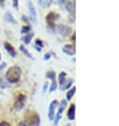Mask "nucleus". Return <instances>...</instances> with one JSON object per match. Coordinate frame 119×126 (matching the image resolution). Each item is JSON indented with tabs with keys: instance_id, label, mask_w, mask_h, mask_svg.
<instances>
[{
	"instance_id": "1",
	"label": "nucleus",
	"mask_w": 119,
	"mask_h": 126,
	"mask_svg": "<svg viewBox=\"0 0 119 126\" xmlns=\"http://www.w3.org/2000/svg\"><path fill=\"white\" fill-rule=\"evenodd\" d=\"M21 73H22V71L18 66H12L11 68H9L5 73V78H6L8 83H10V84L18 83L20 78H21Z\"/></svg>"
},
{
	"instance_id": "2",
	"label": "nucleus",
	"mask_w": 119,
	"mask_h": 126,
	"mask_svg": "<svg viewBox=\"0 0 119 126\" xmlns=\"http://www.w3.org/2000/svg\"><path fill=\"white\" fill-rule=\"evenodd\" d=\"M24 119H25L24 123L27 126H39L40 125V118L38 115V113L35 112V111H32V110L27 111Z\"/></svg>"
},
{
	"instance_id": "3",
	"label": "nucleus",
	"mask_w": 119,
	"mask_h": 126,
	"mask_svg": "<svg viewBox=\"0 0 119 126\" xmlns=\"http://www.w3.org/2000/svg\"><path fill=\"white\" fill-rule=\"evenodd\" d=\"M25 102H26V94L23 93V92L18 93L16 96L15 103H14V108H15L17 111H20L24 107Z\"/></svg>"
},
{
	"instance_id": "4",
	"label": "nucleus",
	"mask_w": 119,
	"mask_h": 126,
	"mask_svg": "<svg viewBox=\"0 0 119 126\" xmlns=\"http://www.w3.org/2000/svg\"><path fill=\"white\" fill-rule=\"evenodd\" d=\"M57 32L61 37H68L72 33V28L66 27L64 24H59L57 26Z\"/></svg>"
},
{
	"instance_id": "5",
	"label": "nucleus",
	"mask_w": 119,
	"mask_h": 126,
	"mask_svg": "<svg viewBox=\"0 0 119 126\" xmlns=\"http://www.w3.org/2000/svg\"><path fill=\"white\" fill-rule=\"evenodd\" d=\"M65 106H66V100H63L61 102L60 104V106H59V109H58V112L56 113L55 115V118H54V125L55 126H57L58 123H59V121H60V119H61V115H62V112H63V110L65 109Z\"/></svg>"
},
{
	"instance_id": "6",
	"label": "nucleus",
	"mask_w": 119,
	"mask_h": 126,
	"mask_svg": "<svg viewBox=\"0 0 119 126\" xmlns=\"http://www.w3.org/2000/svg\"><path fill=\"white\" fill-rule=\"evenodd\" d=\"M58 106V101L57 100H54L52 101L51 104H50V107H48V120L53 121L54 118H55V110Z\"/></svg>"
},
{
	"instance_id": "7",
	"label": "nucleus",
	"mask_w": 119,
	"mask_h": 126,
	"mask_svg": "<svg viewBox=\"0 0 119 126\" xmlns=\"http://www.w3.org/2000/svg\"><path fill=\"white\" fill-rule=\"evenodd\" d=\"M27 8H29L30 15H31V21H33V23H37V12L34 4L31 1L27 2Z\"/></svg>"
},
{
	"instance_id": "8",
	"label": "nucleus",
	"mask_w": 119,
	"mask_h": 126,
	"mask_svg": "<svg viewBox=\"0 0 119 126\" xmlns=\"http://www.w3.org/2000/svg\"><path fill=\"white\" fill-rule=\"evenodd\" d=\"M58 17H59V15H57V13H55V12L48 13L47 15V22H48V24L51 28H54L55 27V21H56V19H57Z\"/></svg>"
},
{
	"instance_id": "9",
	"label": "nucleus",
	"mask_w": 119,
	"mask_h": 126,
	"mask_svg": "<svg viewBox=\"0 0 119 126\" xmlns=\"http://www.w3.org/2000/svg\"><path fill=\"white\" fill-rule=\"evenodd\" d=\"M62 51H63L65 54L71 55V56H72V55L75 54V45L74 44L65 45V46H63V48H62Z\"/></svg>"
},
{
	"instance_id": "10",
	"label": "nucleus",
	"mask_w": 119,
	"mask_h": 126,
	"mask_svg": "<svg viewBox=\"0 0 119 126\" xmlns=\"http://www.w3.org/2000/svg\"><path fill=\"white\" fill-rule=\"evenodd\" d=\"M75 104H71V106L69 107V110H68V113H66V115H68V119L70 121H74L75 120Z\"/></svg>"
},
{
	"instance_id": "11",
	"label": "nucleus",
	"mask_w": 119,
	"mask_h": 126,
	"mask_svg": "<svg viewBox=\"0 0 119 126\" xmlns=\"http://www.w3.org/2000/svg\"><path fill=\"white\" fill-rule=\"evenodd\" d=\"M4 48H5V50L8 51V53L11 55L12 57H16V51H15V49H14V47L12 46L11 44L4 43Z\"/></svg>"
},
{
	"instance_id": "12",
	"label": "nucleus",
	"mask_w": 119,
	"mask_h": 126,
	"mask_svg": "<svg viewBox=\"0 0 119 126\" xmlns=\"http://www.w3.org/2000/svg\"><path fill=\"white\" fill-rule=\"evenodd\" d=\"M65 8L66 10L70 12V13H74V10H75V2L74 1H66L65 3Z\"/></svg>"
},
{
	"instance_id": "13",
	"label": "nucleus",
	"mask_w": 119,
	"mask_h": 126,
	"mask_svg": "<svg viewBox=\"0 0 119 126\" xmlns=\"http://www.w3.org/2000/svg\"><path fill=\"white\" fill-rule=\"evenodd\" d=\"M4 19H5L8 22L16 23V20L14 19V16L12 15V13H11V12H6V13H5V15H4Z\"/></svg>"
},
{
	"instance_id": "14",
	"label": "nucleus",
	"mask_w": 119,
	"mask_h": 126,
	"mask_svg": "<svg viewBox=\"0 0 119 126\" xmlns=\"http://www.w3.org/2000/svg\"><path fill=\"white\" fill-rule=\"evenodd\" d=\"M75 92H76V87L75 86H73L71 89L69 90L68 92H66V100L68 101H70V100H72V97L74 96V94H75Z\"/></svg>"
},
{
	"instance_id": "15",
	"label": "nucleus",
	"mask_w": 119,
	"mask_h": 126,
	"mask_svg": "<svg viewBox=\"0 0 119 126\" xmlns=\"http://www.w3.org/2000/svg\"><path fill=\"white\" fill-rule=\"evenodd\" d=\"M66 79V73L65 72H60L58 75V82H59V85H62V84L64 83V80Z\"/></svg>"
},
{
	"instance_id": "16",
	"label": "nucleus",
	"mask_w": 119,
	"mask_h": 126,
	"mask_svg": "<svg viewBox=\"0 0 119 126\" xmlns=\"http://www.w3.org/2000/svg\"><path fill=\"white\" fill-rule=\"evenodd\" d=\"M20 50H21V52H22V53H23L24 55H25L26 57H29V58H33V55L30 53L29 50H27V49H26L25 47H24L23 45H21V46H20Z\"/></svg>"
},
{
	"instance_id": "17",
	"label": "nucleus",
	"mask_w": 119,
	"mask_h": 126,
	"mask_svg": "<svg viewBox=\"0 0 119 126\" xmlns=\"http://www.w3.org/2000/svg\"><path fill=\"white\" fill-rule=\"evenodd\" d=\"M56 89H57V82H56V79H52V84L50 85L48 91H50V93H51V92H54Z\"/></svg>"
},
{
	"instance_id": "18",
	"label": "nucleus",
	"mask_w": 119,
	"mask_h": 126,
	"mask_svg": "<svg viewBox=\"0 0 119 126\" xmlns=\"http://www.w3.org/2000/svg\"><path fill=\"white\" fill-rule=\"evenodd\" d=\"M72 85H73V80H72V79H70V80H68L66 83H63V84H62L61 87H60V89H61V90H63V91H64V90L69 89Z\"/></svg>"
},
{
	"instance_id": "19",
	"label": "nucleus",
	"mask_w": 119,
	"mask_h": 126,
	"mask_svg": "<svg viewBox=\"0 0 119 126\" xmlns=\"http://www.w3.org/2000/svg\"><path fill=\"white\" fill-rule=\"evenodd\" d=\"M33 36H34V33H30V34L24 35V37H23L24 44H26V45L31 44V39H32V38H33Z\"/></svg>"
},
{
	"instance_id": "20",
	"label": "nucleus",
	"mask_w": 119,
	"mask_h": 126,
	"mask_svg": "<svg viewBox=\"0 0 119 126\" xmlns=\"http://www.w3.org/2000/svg\"><path fill=\"white\" fill-rule=\"evenodd\" d=\"M40 6H42V8H48V6L51 5V1H47V0H42V1H38Z\"/></svg>"
},
{
	"instance_id": "21",
	"label": "nucleus",
	"mask_w": 119,
	"mask_h": 126,
	"mask_svg": "<svg viewBox=\"0 0 119 126\" xmlns=\"http://www.w3.org/2000/svg\"><path fill=\"white\" fill-rule=\"evenodd\" d=\"M30 31H31V27L30 26H23L22 29H21V34L25 35L27 32H30Z\"/></svg>"
},
{
	"instance_id": "22",
	"label": "nucleus",
	"mask_w": 119,
	"mask_h": 126,
	"mask_svg": "<svg viewBox=\"0 0 119 126\" xmlns=\"http://www.w3.org/2000/svg\"><path fill=\"white\" fill-rule=\"evenodd\" d=\"M6 87H9L8 86V83L4 82V80L2 79V78H0V88L4 89V88H6Z\"/></svg>"
},
{
	"instance_id": "23",
	"label": "nucleus",
	"mask_w": 119,
	"mask_h": 126,
	"mask_svg": "<svg viewBox=\"0 0 119 126\" xmlns=\"http://www.w3.org/2000/svg\"><path fill=\"white\" fill-rule=\"evenodd\" d=\"M35 46H39V48L40 49H42L43 48V46H44V45H43V43H42V40H40V39H36V40H35Z\"/></svg>"
},
{
	"instance_id": "24",
	"label": "nucleus",
	"mask_w": 119,
	"mask_h": 126,
	"mask_svg": "<svg viewBox=\"0 0 119 126\" xmlns=\"http://www.w3.org/2000/svg\"><path fill=\"white\" fill-rule=\"evenodd\" d=\"M0 126H12V125L10 124L9 122H6V121H1L0 122Z\"/></svg>"
},
{
	"instance_id": "25",
	"label": "nucleus",
	"mask_w": 119,
	"mask_h": 126,
	"mask_svg": "<svg viewBox=\"0 0 119 126\" xmlns=\"http://www.w3.org/2000/svg\"><path fill=\"white\" fill-rule=\"evenodd\" d=\"M18 4H19V2L18 1H17V0H14V1H13V6H14V8H18Z\"/></svg>"
},
{
	"instance_id": "26",
	"label": "nucleus",
	"mask_w": 119,
	"mask_h": 126,
	"mask_svg": "<svg viewBox=\"0 0 119 126\" xmlns=\"http://www.w3.org/2000/svg\"><path fill=\"white\" fill-rule=\"evenodd\" d=\"M48 58H51V53H50V52H48V53H47V54L44 55V61H48Z\"/></svg>"
},
{
	"instance_id": "27",
	"label": "nucleus",
	"mask_w": 119,
	"mask_h": 126,
	"mask_svg": "<svg viewBox=\"0 0 119 126\" xmlns=\"http://www.w3.org/2000/svg\"><path fill=\"white\" fill-rule=\"evenodd\" d=\"M5 67H6V64H5V63H2V64L0 65V71H1L2 69H4Z\"/></svg>"
},
{
	"instance_id": "28",
	"label": "nucleus",
	"mask_w": 119,
	"mask_h": 126,
	"mask_svg": "<svg viewBox=\"0 0 119 126\" xmlns=\"http://www.w3.org/2000/svg\"><path fill=\"white\" fill-rule=\"evenodd\" d=\"M48 86V83H44V86H43V92H45V90H47Z\"/></svg>"
},
{
	"instance_id": "29",
	"label": "nucleus",
	"mask_w": 119,
	"mask_h": 126,
	"mask_svg": "<svg viewBox=\"0 0 119 126\" xmlns=\"http://www.w3.org/2000/svg\"><path fill=\"white\" fill-rule=\"evenodd\" d=\"M18 126H27V125L24 123V122H20V123L18 124Z\"/></svg>"
},
{
	"instance_id": "30",
	"label": "nucleus",
	"mask_w": 119,
	"mask_h": 126,
	"mask_svg": "<svg viewBox=\"0 0 119 126\" xmlns=\"http://www.w3.org/2000/svg\"><path fill=\"white\" fill-rule=\"evenodd\" d=\"M34 47H35V49H36L37 51H41V49H40L39 47H36V46H34Z\"/></svg>"
},
{
	"instance_id": "31",
	"label": "nucleus",
	"mask_w": 119,
	"mask_h": 126,
	"mask_svg": "<svg viewBox=\"0 0 119 126\" xmlns=\"http://www.w3.org/2000/svg\"><path fill=\"white\" fill-rule=\"evenodd\" d=\"M0 58H1V54H0Z\"/></svg>"
}]
</instances>
